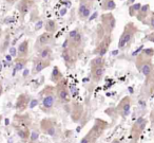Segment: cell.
<instances>
[{"label": "cell", "instance_id": "1", "mask_svg": "<svg viewBox=\"0 0 154 143\" xmlns=\"http://www.w3.org/2000/svg\"><path fill=\"white\" fill-rule=\"evenodd\" d=\"M39 104L45 112H50L54 109L56 103L59 102L56 94L55 86L47 85L39 91Z\"/></svg>", "mask_w": 154, "mask_h": 143}, {"label": "cell", "instance_id": "2", "mask_svg": "<svg viewBox=\"0 0 154 143\" xmlns=\"http://www.w3.org/2000/svg\"><path fill=\"white\" fill-rule=\"evenodd\" d=\"M107 127L108 122L96 118L92 128L82 137V140H80V143H96L97 140L103 136V134L107 129Z\"/></svg>", "mask_w": 154, "mask_h": 143}, {"label": "cell", "instance_id": "3", "mask_svg": "<svg viewBox=\"0 0 154 143\" xmlns=\"http://www.w3.org/2000/svg\"><path fill=\"white\" fill-rule=\"evenodd\" d=\"M137 32H138V29L133 22L126 24L124 31H122V35L119 37V41H118V49H125L129 44H131V41H133Z\"/></svg>", "mask_w": 154, "mask_h": 143}, {"label": "cell", "instance_id": "4", "mask_svg": "<svg viewBox=\"0 0 154 143\" xmlns=\"http://www.w3.org/2000/svg\"><path fill=\"white\" fill-rule=\"evenodd\" d=\"M39 132L43 135H47L50 137H55L58 136L59 134V126L55 119L53 118H45L40 121L39 124Z\"/></svg>", "mask_w": 154, "mask_h": 143}, {"label": "cell", "instance_id": "5", "mask_svg": "<svg viewBox=\"0 0 154 143\" xmlns=\"http://www.w3.org/2000/svg\"><path fill=\"white\" fill-rule=\"evenodd\" d=\"M84 45V39H82V33L78 28L73 29L69 32L68 37L64 41L62 48H73V49L79 50Z\"/></svg>", "mask_w": 154, "mask_h": 143}, {"label": "cell", "instance_id": "6", "mask_svg": "<svg viewBox=\"0 0 154 143\" xmlns=\"http://www.w3.org/2000/svg\"><path fill=\"white\" fill-rule=\"evenodd\" d=\"M33 125L32 117L30 113L24 111V112H17L14 115L12 126L13 128H31Z\"/></svg>", "mask_w": 154, "mask_h": 143}, {"label": "cell", "instance_id": "7", "mask_svg": "<svg viewBox=\"0 0 154 143\" xmlns=\"http://www.w3.org/2000/svg\"><path fill=\"white\" fill-rule=\"evenodd\" d=\"M61 57L68 69H73L78 60V50L73 48H62Z\"/></svg>", "mask_w": 154, "mask_h": 143}, {"label": "cell", "instance_id": "8", "mask_svg": "<svg viewBox=\"0 0 154 143\" xmlns=\"http://www.w3.org/2000/svg\"><path fill=\"white\" fill-rule=\"evenodd\" d=\"M135 65H136V68L138 69L139 72L143 73L145 76H149L152 73V70H153V65H152L151 58L147 57V56H145L141 53L136 57Z\"/></svg>", "mask_w": 154, "mask_h": 143}, {"label": "cell", "instance_id": "9", "mask_svg": "<svg viewBox=\"0 0 154 143\" xmlns=\"http://www.w3.org/2000/svg\"><path fill=\"white\" fill-rule=\"evenodd\" d=\"M56 94H57L58 101L62 104H66V103L71 102V94L68 88V81L66 79H62L59 83L55 85Z\"/></svg>", "mask_w": 154, "mask_h": 143}, {"label": "cell", "instance_id": "10", "mask_svg": "<svg viewBox=\"0 0 154 143\" xmlns=\"http://www.w3.org/2000/svg\"><path fill=\"white\" fill-rule=\"evenodd\" d=\"M95 0H79L78 5V17L80 20H87L89 19L91 13H92L93 7H94Z\"/></svg>", "mask_w": 154, "mask_h": 143}, {"label": "cell", "instance_id": "11", "mask_svg": "<svg viewBox=\"0 0 154 143\" xmlns=\"http://www.w3.org/2000/svg\"><path fill=\"white\" fill-rule=\"evenodd\" d=\"M100 24L105 29L106 34L111 35L116 27V19L112 12H105L100 15Z\"/></svg>", "mask_w": 154, "mask_h": 143}, {"label": "cell", "instance_id": "12", "mask_svg": "<svg viewBox=\"0 0 154 143\" xmlns=\"http://www.w3.org/2000/svg\"><path fill=\"white\" fill-rule=\"evenodd\" d=\"M131 107H132V100L130 96H124L117 104V106L114 108L116 115H120L122 118H127L131 112Z\"/></svg>", "mask_w": 154, "mask_h": 143}, {"label": "cell", "instance_id": "13", "mask_svg": "<svg viewBox=\"0 0 154 143\" xmlns=\"http://www.w3.org/2000/svg\"><path fill=\"white\" fill-rule=\"evenodd\" d=\"M111 43H112V36L109 34H106L105 37L96 45L94 51H93V54H94V55L105 56L106 54H107V52L109 51Z\"/></svg>", "mask_w": 154, "mask_h": 143}, {"label": "cell", "instance_id": "14", "mask_svg": "<svg viewBox=\"0 0 154 143\" xmlns=\"http://www.w3.org/2000/svg\"><path fill=\"white\" fill-rule=\"evenodd\" d=\"M35 2H36V0H19L16 3V9H17L21 19H23L30 13L31 10L34 8Z\"/></svg>", "mask_w": 154, "mask_h": 143}, {"label": "cell", "instance_id": "15", "mask_svg": "<svg viewBox=\"0 0 154 143\" xmlns=\"http://www.w3.org/2000/svg\"><path fill=\"white\" fill-rule=\"evenodd\" d=\"M31 102V96L28 93H20L16 99L14 108L18 111V112H24L26 109L29 108V105Z\"/></svg>", "mask_w": 154, "mask_h": 143}, {"label": "cell", "instance_id": "16", "mask_svg": "<svg viewBox=\"0 0 154 143\" xmlns=\"http://www.w3.org/2000/svg\"><path fill=\"white\" fill-rule=\"evenodd\" d=\"M54 41V34L49 32H43L37 37L36 43H35V48L36 49H40L45 46H50V44H52Z\"/></svg>", "mask_w": 154, "mask_h": 143}, {"label": "cell", "instance_id": "17", "mask_svg": "<svg viewBox=\"0 0 154 143\" xmlns=\"http://www.w3.org/2000/svg\"><path fill=\"white\" fill-rule=\"evenodd\" d=\"M146 125H147V120L145 118L140 117L135 121V123L133 124L132 128H131V137L134 139H137L139 137V135L143 132V130L145 129Z\"/></svg>", "mask_w": 154, "mask_h": 143}, {"label": "cell", "instance_id": "18", "mask_svg": "<svg viewBox=\"0 0 154 143\" xmlns=\"http://www.w3.org/2000/svg\"><path fill=\"white\" fill-rule=\"evenodd\" d=\"M51 66V60H43V58H39L37 57L34 60V64H33V68H32V75H37L38 73H40L41 71H43L45 68Z\"/></svg>", "mask_w": 154, "mask_h": 143}, {"label": "cell", "instance_id": "19", "mask_svg": "<svg viewBox=\"0 0 154 143\" xmlns=\"http://www.w3.org/2000/svg\"><path fill=\"white\" fill-rule=\"evenodd\" d=\"M150 5H143L139 10V12L137 13L136 15V19L138 21L143 22V24H147V20L149 18V15H150Z\"/></svg>", "mask_w": 154, "mask_h": 143}, {"label": "cell", "instance_id": "20", "mask_svg": "<svg viewBox=\"0 0 154 143\" xmlns=\"http://www.w3.org/2000/svg\"><path fill=\"white\" fill-rule=\"evenodd\" d=\"M106 72L105 66L96 67V68L91 69V80H92L94 83H99V82L103 80V75Z\"/></svg>", "mask_w": 154, "mask_h": 143}, {"label": "cell", "instance_id": "21", "mask_svg": "<svg viewBox=\"0 0 154 143\" xmlns=\"http://www.w3.org/2000/svg\"><path fill=\"white\" fill-rule=\"evenodd\" d=\"M29 50H30V44H29L28 39H24L19 44L17 48V57L28 58Z\"/></svg>", "mask_w": 154, "mask_h": 143}, {"label": "cell", "instance_id": "22", "mask_svg": "<svg viewBox=\"0 0 154 143\" xmlns=\"http://www.w3.org/2000/svg\"><path fill=\"white\" fill-rule=\"evenodd\" d=\"M62 79H64L63 73L61 72V70L59 69V67L54 66L53 69H52V71H51V75H50V81H51V83H53L56 85V84L59 83Z\"/></svg>", "mask_w": 154, "mask_h": 143}, {"label": "cell", "instance_id": "23", "mask_svg": "<svg viewBox=\"0 0 154 143\" xmlns=\"http://www.w3.org/2000/svg\"><path fill=\"white\" fill-rule=\"evenodd\" d=\"M37 57L51 60L52 62V58H53V49H52L50 46H45V47L40 48V49L38 50Z\"/></svg>", "mask_w": 154, "mask_h": 143}, {"label": "cell", "instance_id": "24", "mask_svg": "<svg viewBox=\"0 0 154 143\" xmlns=\"http://www.w3.org/2000/svg\"><path fill=\"white\" fill-rule=\"evenodd\" d=\"M101 11L103 12H112L116 9L115 0H101L100 3Z\"/></svg>", "mask_w": 154, "mask_h": 143}, {"label": "cell", "instance_id": "25", "mask_svg": "<svg viewBox=\"0 0 154 143\" xmlns=\"http://www.w3.org/2000/svg\"><path fill=\"white\" fill-rule=\"evenodd\" d=\"M17 136L21 139L23 142H28L31 137V128H15Z\"/></svg>", "mask_w": 154, "mask_h": 143}, {"label": "cell", "instance_id": "26", "mask_svg": "<svg viewBox=\"0 0 154 143\" xmlns=\"http://www.w3.org/2000/svg\"><path fill=\"white\" fill-rule=\"evenodd\" d=\"M29 63L28 58H21V57H16L15 58V62H14V70L16 72L18 71H21L23 68H26V65Z\"/></svg>", "mask_w": 154, "mask_h": 143}, {"label": "cell", "instance_id": "27", "mask_svg": "<svg viewBox=\"0 0 154 143\" xmlns=\"http://www.w3.org/2000/svg\"><path fill=\"white\" fill-rule=\"evenodd\" d=\"M106 64V60L105 56H100V55H95V57H93L90 62V67L92 68H96V67H100V66H105Z\"/></svg>", "mask_w": 154, "mask_h": 143}, {"label": "cell", "instance_id": "28", "mask_svg": "<svg viewBox=\"0 0 154 143\" xmlns=\"http://www.w3.org/2000/svg\"><path fill=\"white\" fill-rule=\"evenodd\" d=\"M57 22L55 21V20L53 19H48L47 21H45V32H49V33H55L56 31H57Z\"/></svg>", "mask_w": 154, "mask_h": 143}, {"label": "cell", "instance_id": "29", "mask_svg": "<svg viewBox=\"0 0 154 143\" xmlns=\"http://www.w3.org/2000/svg\"><path fill=\"white\" fill-rule=\"evenodd\" d=\"M141 3L139 2H135L133 3V5H129V9H128V12H129V15H130V17H136L137 13L139 12V10H140L141 8Z\"/></svg>", "mask_w": 154, "mask_h": 143}, {"label": "cell", "instance_id": "30", "mask_svg": "<svg viewBox=\"0 0 154 143\" xmlns=\"http://www.w3.org/2000/svg\"><path fill=\"white\" fill-rule=\"evenodd\" d=\"M147 24L150 27V29L154 30V11L150 12L149 18H148V20H147Z\"/></svg>", "mask_w": 154, "mask_h": 143}, {"label": "cell", "instance_id": "31", "mask_svg": "<svg viewBox=\"0 0 154 143\" xmlns=\"http://www.w3.org/2000/svg\"><path fill=\"white\" fill-rule=\"evenodd\" d=\"M140 53L143 54L145 56H147V57L151 58L152 56H154V49L153 48H147V49H143Z\"/></svg>", "mask_w": 154, "mask_h": 143}, {"label": "cell", "instance_id": "32", "mask_svg": "<svg viewBox=\"0 0 154 143\" xmlns=\"http://www.w3.org/2000/svg\"><path fill=\"white\" fill-rule=\"evenodd\" d=\"M38 137H39V132H37V130H33V132H31V137H30L31 142H35V141L38 139Z\"/></svg>", "mask_w": 154, "mask_h": 143}, {"label": "cell", "instance_id": "33", "mask_svg": "<svg viewBox=\"0 0 154 143\" xmlns=\"http://www.w3.org/2000/svg\"><path fill=\"white\" fill-rule=\"evenodd\" d=\"M146 39H147V41H151V43H154V32L150 33V34L146 37Z\"/></svg>", "mask_w": 154, "mask_h": 143}, {"label": "cell", "instance_id": "34", "mask_svg": "<svg viewBox=\"0 0 154 143\" xmlns=\"http://www.w3.org/2000/svg\"><path fill=\"white\" fill-rule=\"evenodd\" d=\"M18 1H19V0H5V2H7L8 5H16V3H17Z\"/></svg>", "mask_w": 154, "mask_h": 143}, {"label": "cell", "instance_id": "35", "mask_svg": "<svg viewBox=\"0 0 154 143\" xmlns=\"http://www.w3.org/2000/svg\"><path fill=\"white\" fill-rule=\"evenodd\" d=\"M2 93H3V85H2L1 80H0V96H2Z\"/></svg>", "mask_w": 154, "mask_h": 143}, {"label": "cell", "instance_id": "36", "mask_svg": "<svg viewBox=\"0 0 154 143\" xmlns=\"http://www.w3.org/2000/svg\"><path fill=\"white\" fill-rule=\"evenodd\" d=\"M135 1L136 0H127V5H133V3H135Z\"/></svg>", "mask_w": 154, "mask_h": 143}, {"label": "cell", "instance_id": "37", "mask_svg": "<svg viewBox=\"0 0 154 143\" xmlns=\"http://www.w3.org/2000/svg\"><path fill=\"white\" fill-rule=\"evenodd\" d=\"M110 143H120V141L118 140V139H114V140H112Z\"/></svg>", "mask_w": 154, "mask_h": 143}, {"label": "cell", "instance_id": "38", "mask_svg": "<svg viewBox=\"0 0 154 143\" xmlns=\"http://www.w3.org/2000/svg\"><path fill=\"white\" fill-rule=\"evenodd\" d=\"M2 122V115H0V123Z\"/></svg>", "mask_w": 154, "mask_h": 143}, {"label": "cell", "instance_id": "39", "mask_svg": "<svg viewBox=\"0 0 154 143\" xmlns=\"http://www.w3.org/2000/svg\"><path fill=\"white\" fill-rule=\"evenodd\" d=\"M151 98H154V93H153V94H152V96H151Z\"/></svg>", "mask_w": 154, "mask_h": 143}, {"label": "cell", "instance_id": "40", "mask_svg": "<svg viewBox=\"0 0 154 143\" xmlns=\"http://www.w3.org/2000/svg\"><path fill=\"white\" fill-rule=\"evenodd\" d=\"M120 1H124V0H120Z\"/></svg>", "mask_w": 154, "mask_h": 143}]
</instances>
